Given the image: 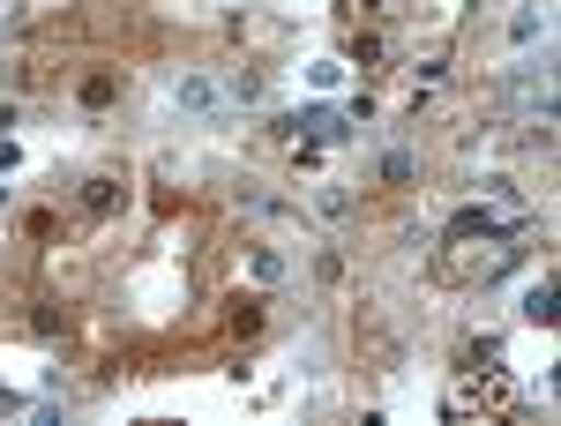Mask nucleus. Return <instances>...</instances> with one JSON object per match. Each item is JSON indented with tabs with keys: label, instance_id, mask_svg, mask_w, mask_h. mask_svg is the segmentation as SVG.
<instances>
[{
	"label": "nucleus",
	"instance_id": "obj_1",
	"mask_svg": "<svg viewBox=\"0 0 561 426\" xmlns=\"http://www.w3.org/2000/svg\"><path fill=\"white\" fill-rule=\"evenodd\" d=\"M165 97H173L180 113H195V120H210V113H225L232 97H225V83H217L210 68H180L173 83H165Z\"/></svg>",
	"mask_w": 561,
	"mask_h": 426
},
{
	"label": "nucleus",
	"instance_id": "obj_2",
	"mask_svg": "<svg viewBox=\"0 0 561 426\" xmlns=\"http://www.w3.org/2000/svg\"><path fill=\"white\" fill-rule=\"evenodd\" d=\"M285 135H307V142H337L345 135V113L337 105H307V113H293V120H277Z\"/></svg>",
	"mask_w": 561,
	"mask_h": 426
},
{
	"label": "nucleus",
	"instance_id": "obj_3",
	"mask_svg": "<svg viewBox=\"0 0 561 426\" xmlns=\"http://www.w3.org/2000/svg\"><path fill=\"white\" fill-rule=\"evenodd\" d=\"M510 45H547V8H517L510 15Z\"/></svg>",
	"mask_w": 561,
	"mask_h": 426
},
{
	"label": "nucleus",
	"instance_id": "obj_4",
	"mask_svg": "<svg viewBox=\"0 0 561 426\" xmlns=\"http://www.w3.org/2000/svg\"><path fill=\"white\" fill-rule=\"evenodd\" d=\"M277 277H285V255L277 247H255L248 255V285H277Z\"/></svg>",
	"mask_w": 561,
	"mask_h": 426
},
{
	"label": "nucleus",
	"instance_id": "obj_5",
	"mask_svg": "<svg viewBox=\"0 0 561 426\" xmlns=\"http://www.w3.org/2000/svg\"><path fill=\"white\" fill-rule=\"evenodd\" d=\"M524 322H554V285H547V277L524 292Z\"/></svg>",
	"mask_w": 561,
	"mask_h": 426
},
{
	"label": "nucleus",
	"instance_id": "obj_6",
	"mask_svg": "<svg viewBox=\"0 0 561 426\" xmlns=\"http://www.w3.org/2000/svg\"><path fill=\"white\" fill-rule=\"evenodd\" d=\"M307 83H314V90H337V83H345V60H314V68H307Z\"/></svg>",
	"mask_w": 561,
	"mask_h": 426
},
{
	"label": "nucleus",
	"instance_id": "obj_7",
	"mask_svg": "<svg viewBox=\"0 0 561 426\" xmlns=\"http://www.w3.org/2000/svg\"><path fill=\"white\" fill-rule=\"evenodd\" d=\"M232 330H240V337H255V330H262V307H255V299H240V307H232Z\"/></svg>",
	"mask_w": 561,
	"mask_h": 426
},
{
	"label": "nucleus",
	"instance_id": "obj_8",
	"mask_svg": "<svg viewBox=\"0 0 561 426\" xmlns=\"http://www.w3.org/2000/svg\"><path fill=\"white\" fill-rule=\"evenodd\" d=\"M83 203H90V210H113V203H121V187H113V180H90Z\"/></svg>",
	"mask_w": 561,
	"mask_h": 426
},
{
	"label": "nucleus",
	"instance_id": "obj_9",
	"mask_svg": "<svg viewBox=\"0 0 561 426\" xmlns=\"http://www.w3.org/2000/svg\"><path fill=\"white\" fill-rule=\"evenodd\" d=\"M352 8H359V15H389V0H352Z\"/></svg>",
	"mask_w": 561,
	"mask_h": 426
}]
</instances>
